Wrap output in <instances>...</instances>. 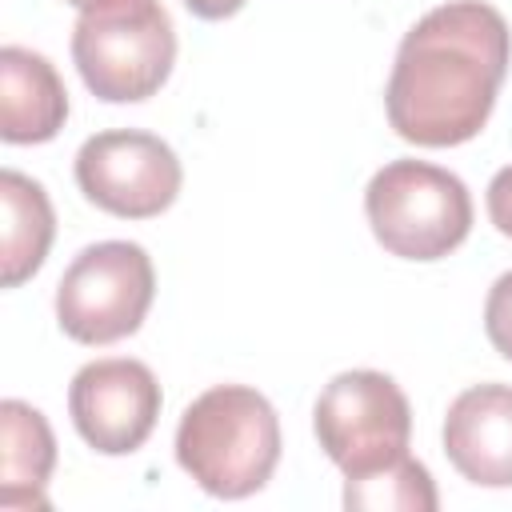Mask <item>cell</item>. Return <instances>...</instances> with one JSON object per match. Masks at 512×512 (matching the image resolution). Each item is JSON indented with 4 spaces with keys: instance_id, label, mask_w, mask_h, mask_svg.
Returning <instances> with one entry per match:
<instances>
[{
    "instance_id": "3",
    "label": "cell",
    "mask_w": 512,
    "mask_h": 512,
    "mask_svg": "<svg viewBox=\"0 0 512 512\" xmlns=\"http://www.w3.org/2000/svg\"><path fill=\"white\" fill-rule=\"evenodd\" d=\"M72 64L104 104H140L176 64V28L160 0H104L72 28Z\"/></svg>"
},
{
    "instance_id": "13",
    "label": "cell",
    "mask_w": 512,
    "mask_h": 512,
    "mask_svg": "<svg viewBox=\"0 0 512 512\" xmlns=\"http://www.w3.org/2000/svg\"><path fill=\"white\" fill-rule=\"evenodd\" d=\"M344 504L368 512H436L440 496L428 468L416 456H404L364 480H344Z\"/></svg>"
},
{
    "instance_id": "4",
    "label": "cell",
    "mask_w": 512,
    "mask_h": 512,
    "mask_svg": "<svg viewBox=\"0 0 512 512\" xmlns=\"http://www.w3.org/2000/svg\"><path fill=\"white\" fill-rule=\"evenodd\" d=\"M376 244L400 260H440L472 232L468 184L428 160H388L364 188Z\"/></svg>"
},
{
    "instance_id": "8",
    "label": "cell",
    "mask_w": 512,
    "mask_h": 512,
    "mask_svg": "<svg viewBox=\"0 0 512 512\" xmlns=\"http://www.w3.org/2000/svg\"><path fill=\"white\" fill-rule=\"evenodd\" d=\"M160 384L144 360L104 356L84 364L68 384V416L80 440L100 456L144 448L160 420Z\"/></svg>"
},
{
    "instance_id": "15",
    "label": "cell",
    "mask_w": 512,
    "mask_h": 512,
    "mask_svg": "<svg viewBox=\"0 0 512 512\" xmlns=\"http://www.w3.org/2000/svg\"><path fill=\"white\" fill-rule=\"evenodd\" d=\"M244 4H248V0H184V8H188L192 16H200V20H228V16H236Z\"/></svg>"
},
{
    "instance_id": "7",
    "label": "cell",
    "mask_w": 512,
    "mask_h": 512,
    "mask_svg": "<svg viewBox=\"0 0 512 512\" xmlns=\"http://www.w3.org/2000/svg\"><path fill=\"white\" fill-rule=\"evenodd\" d=\"M76 188L88 204L120 220H152L180 196L184 168L168 140L140 128H108L80 144Z\"/></svg>"
},
{
    "instance_id": "14",
    "label": "cell",
    "mask_w": 512,
    "mask_h": 512,
    "mask_svg": "<svg viewBox=\"0 0 512 512\" xmlns=\"http://www.w3.org/2000/svg\"><path fill=\"white\" fill-rule=\"evenodd\" d=\"M484 332L492 340V348L512 360V272L496 276V284L488 288V300H484Z\"/></svg>"
},
{
    "instance_id": "9",
    "label": "cell",
    "mask_w": 512,
    "mask_h": 512,
    "mask_svg": "<svg viewBox=\"0 0 512 512\" xmlns=\"http://www.w3.org/2000/svg\"><path fill=\"white\" fill-rule=\"evenodd\" d=\"M448 464L480 488H512V384H472L444 416Z\"/></svg>"
},
{
    "instance_id": "5",
    "label": "cell",
    "mask_w": 512,
    "mask_h": 512,
    "mask_svg": "<svg viewBox=\"0 0 512 512\" xmlns=\"http://www.w3.org/2000/svg\"><path fill=\"white\" fill-rule=\"evenodd\" d=\"M312 428L344 480H364L408 456L412 404L392 376L352 368L324 384L312 408Z\"/></svg>"
},
{
    "instance_id": "6",
    "label": "cell",
    "mask_w": 512,
    "mask_h": 512,
    "mask_svg": "<svg viewBox=\"0 0 512 512\" xmlns=\"http://www.w3.org/2000/svg\"><path fill=\"white\" fill-rule=\"evenodd\" d=\"M152 296V256L132 240H100L64 268L56 284V324L76 344H116L144 324Z\"/></svg>"
},
{
    "instance_id": "10",
    "label": "cell",
    "mask_w": 512,
    "mask_h": 512,
    "mask_svg": "<svg viewBox=\"0 0 512 512\" xmlns=\"http://www.w3.org/2000/svg\"><path fill=\"white\" fill-rule=\"evenodd\" d=\"M68 120V88L48 56L4 44L0 48V140L44 144Z\"/></svg>"
},
{
    "instance_id": "16",
    "label": "cell",
    "mask_w": 512,
    "mask_h": 512,
    "mask_svg": "<svg viewBox=\"0 0 512 512\" xmlns=\"http://www.w3.org/2000/svg\"><path fill=\"white\" fill-rule=\"evenodd\" d=\"M64 4H72V8L84 12V8H96V4H104V0H64Z\"/></svg>"
},
{
    "instance_id": "1",
    "label": "cell",
    "mask_w": 512,
    "mask_h": 512,
    "mask_svg": "<svg viewBox=\"0 0 512 512\" xmlns=\"http://www.w3.org/2000/svg\"><path fill=\"white\" fill-rule=\"evenodd\" d=\"M512 60L508 20L484 0H448L400 40L384 88L388 124L420 148H456L480 136Z\"/></svg>"
},
{
    "instance_id": "2",
    "label": "cell",
    "mask_w": 512,
    "mask_h": 512,
    "mask_svg": "<svg viewBox=\"0 0 512 512\" xmlns=\"http://www.w3.org/2000/svg\"><path fill=\"white\" fill-rule=\"evenodd\" d=\"M176 464L216 500L260 492L280 464V416L248 384L200 392L176 424Z\"/></svg>"
},
{
    "instance_id": "12",
    "label": "cell",
    "mask_w": 512,
    "mask_h": 512,
    "mask_svg": "<svg viewBox=\"0 0 512 512\" xmlns=\"http://www.w3.org/2000/svg\"><path fill=\"white\" fill-rule=\"evenodd\" d=\"M0 204H4V288H20L40 272L52 248L56 212L44 184L16 168L0 172Z\"/></svg>"
},
{
    "instance_id": "11",
    "label": "cell",
    "mask_w": 512,
    "mask_h": 512,
    "mask_svg": "<svg viewBox=\"0 0 512 512\" xmlns=\"http://www.w3.org/2000/svg\"><path fill=\"white\" fill-rule=\"evenodd\" d=\"M0 428H4L0 504L4 508H44L48 504L44 488L56 468V436H52L44 412L24 400H4Z\"/></svg>"
}]
</instances>
